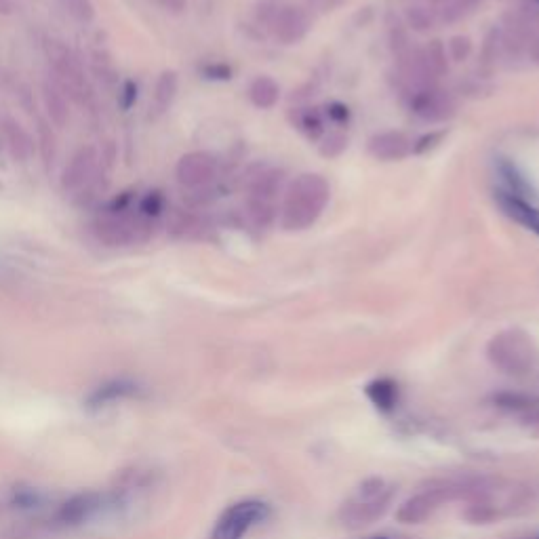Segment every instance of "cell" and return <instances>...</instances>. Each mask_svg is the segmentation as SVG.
Instances as JSON below:
<instances>
[{
	"label": "cell",
	"mask_w": 539,
	"mask_h": 539,
	"mask_svg": "<svg viewBox=\"0 0 539 539\" xmlns=\"http://www.w3.org/2000/svg\"><path fill=\"white\" fill-rule=\"evenodd\" d=\"M470 483H438L432 485L424 491H419L417 495H413L409 502L403 504V508L398 510V518H401L403 523H422L426 518H430L438 508H441L449 499L455 497H464L468 491Z\"/></svg>",
	"instance_id": "8"
},
{
	"label": "cell",
	"mask_w": 539,
	"mask_h": 539,
	"mask_svg": "<svg viewBox=\"0 0 539 539\" xmlns=\"http://www.w3.org/2000/svg\"><path fill=\"white\" fill-rule=\"evenodd\" d=\"M45 53L53 74L51 81L74 102L89 104L91 89L76 53L62 41H55V38H49L45 43Z\"/></svg>",
	"instance_id": "6"
},
{
	"label": "cell",
	"mask_w": 539,
	"mask_h": 539,
	"mask_svg": "<svg viewBox=\"0 0 539 539\" xmlns=\"http://www.w3.org/2000/svg\"><path fill=\"white\" fill-rule=\"evenodd\" d=\"M139 392L137 384L129 382V379H112V382L99 386L91 396H89V407L93 409H102L108 405H114L118 401H125V398H131Z\"/></svg>",
	"instance_id": "18"
},
{
	"label": "cell",
	"mask_w": 539,
	"mask_h": 539,
	"mask_svg": "<svg viewBox=\"0 0 539 539\" xmlns=\"http://www.w3.org/2000/svg\"><path fill=\"white\" fill-rule=\"evenodd\" d=\"M327 114L333 118L335 123H348V118H350V112L344 104H331L327 106Z\"/></svg>",
	"instance_id": "34"
},
{
	"label": "cell",
	"mask_w": 539,
	"mask_h": 539,
	"mask_svg": "<svg viewBox=\"0 0 539 539\" xmlns=\"http://www.w3.org/2000/svg\"><path fill=\"white\" fill-rule=\"evenodd\" d=\"M508 405H512V407H516V409H525V411H529L533 417L539 419V401H518V398H510V403H508Z\"/></svg>",
	"instance_id": "36"
},
{
	"label": "cell",
	"mask_w": 539,
	"mask_h": 539,
	"mask_svg": "<svg viewBox=\"0 0 539 539\" xmlns=\"http://www.w3.org/2000/svg\"><path fill=\"white\" fill-rule=\"evenodd\" d=\"M177 89H179L177 72L165 70L161 76H158L156 87H154V95H152V102H150V114H148L152 118V121H156V118H161L163 114L169 112V108L175 102Z\"/></svg>",
	"instance_id": "17"
},
{
	"label": "cell",
	"mask_w": 539,
	"mask_h": 539,
	"mask_svg": "<svg viewBox=\"0 0 539 539\" xmlns=\"http://www.w3.org/2000/svg\"><path fill=\"white\" fill-rule=\"evenodd\" d=\"M411 108L417 116H422L424 121H430V123L447 121L449 116L455 114L453 99L445 91H438L436 87L413 93Z\"/></svg>",
	"instance_id": "13"
},
{
	"label": "cell",
	"mask_w": 539,
	"mask_h": 539,
	"mask_svg": "<svg viewBox=\"0 0 539 539\" xmlns=\"http://www.w3.org/2000/svg\"><path fill=\"white\" fill-rule=\"evenodd\" d=\"M531 3H533L535 7H539V0H531Z\"/></svg>",
	"instance_id": "39"
},
{
	"label": "cell",
	"mask_w": 539,
	"mask_h": 539,
	"mask_svg": "<svg viewBox=\"0 0 539 539\" xmlns=\"http://www.w3.org/2000/svg\"><path fill=\"white\" fill-rule=\"evenodd\" d=\"M487 354L497 369L510 375H527L539 361V352L533 339L521 329H510L495 335L487 348Z\"/></svg>",
	"instance_id": "5"
},
{
	"label": "cell",
	"mask_w": 539,
	"mask_h": 539,
	"mask_svg": "<svg viewBox=\"0 0 539 539\" xmlns=\"http://www.w3.org/2000/svg\"><path fill=\"white\" fill-rule=\"evenodd\" d=\"M0 13H11V0H0Z\"/></svg>",
	"instance_id": "37"
},
{
	"label": "cell",
	"mask_w": 539,
	"mask_h": 539,
	"mask_svg": "<svg viewBox=\"0 0 539 539\" xmlns=\"http://www.w3.org/2000/svg\"><path fill=\"white\" fill-rule=\"evenodd\" d=\"M344 150H346V137L342 133H331L325 139V144L321 146V152L325 156H337V154H342Z\"/></svg>",
	"instance_id": "31"
},
{
	"label": "cell",
	"mask_w": 539,
	"mask_h": 539,
	"mask_svg": "<svg viewBox=\"0 0 539 539\" xmlns=\"http://www.w3.org/2000/svg\"><path fill=\"white\" fill-rule=\"evenodd\" d=\"M369 539H409V537H394V535H375Z\"/></svg>",
	"instance_id": "38"
},
{
	"label": "cell",
	"mask_w": 539,
	"mask_h": 539,
	"mask_svg": "<svg viewBox=\"0 0 539 539\" xmlns=\"http://www.w3.org/2000/svg\"><path fill=\"white\" fill-rule=\"evenodd\" d=\"M97 161L99 158H97L95 146H83L81 150H78L64 169V175H62L64 190L78 192L87 188L93 182V175L97 171Z\"/></svg>",
	"instance_id": "12"
},
{
	"label": "cell",
	"mask_w": 539,
	"mask_h": 539,
	"mask_svg": "<svg viewBox=\"0 0 539 539\" xmlns=\"http://www.w3.org/2000/svg\"><path fill=\"white\" fill-rule=\"evenodd\" d=\"M392 499V487L382 478H369L363 485H358L346 502L339 508V521L344 527L361 529L375 523L382 516Z\"/></svg>",
	"instance_id": "4"
},
{
	"label": "cell",
	"mask_w": 539,
	"mask_h": 539,
	"mask_svg": "<svg viewBox=\"0 0 539 539\" xmlns=\"http://www.w3.org/2000/svg\"><path fill=\"white\" fill-rule=\"evenodd\" d=\"M154 3L169 13H182L186 9V0H154Z\"/></svg>",
	"instance_id": "35"
},
{
	"label": "cell",
	"mask_w": 539,
	"mask_h": 539,
	"mask_svg": "<svg viewBox=\"0 0 539 539\" xmlns=\"http://www.w3.org/2000/svg\"><path fill=\"white\" fill-rule=\"evenodd\" d=\"M59 5H62L66 13L81 24H91L95 19V7L91 0H59Z\"/></svg>",
	"instance_id": "24"
},
{
	"label": "cell",
	"mask_w": 539,
	"mask_h": 539,
	"mask_svg": "<svg viewBox=\"0 0 539 539\" xmlns=\"http://www.w3.org/2000/svg\"><path fill=\"white\" fill-rule=\"evenodd\" d=\"M466 495L470 497L468 516L474 521H495L508 516L527 504V489L506 481H481L470 483Z\"/></svg>",
	"instance_id": "3"
},
{
	"label": "cell",
	"mask_w": 539,
	"mask_h": 539,
	"mask_svg": "<svg viewBox=\"0 0 539 539\" xmlns=\"http://www.w3.org/2000/svg\"><path fill=\"white\" fill-rule=\"evenodd\" d=\"M203 74L205 78H211V81H228L232 76V70L226 64H209L203 68Z\"/></svg>",
	"instance_id": "33"
},
{
	"label": "cell",
	"mask_w": 539,
	"mask_h": 539,
	"mask_svg": "<svg viewBox=\"0 0 539 539\" xmlns=\"http://www.w3.org/2000/svg\"><path fill=\"white\" fill-rule=\"evenodd\" d=\"M0 139H3L7 152L17 163H26L34 152L32 137L13 118H3V123H0Z\"/></svg>",
	"instance_id": "14"
},
{
	"label": "cell",
	"mask_w": 539,
	"mask_h": 539,
	"mask_svg": "<svg viewBox=\"0 0 539 539\" xmlns=\"http://www.w3.org/2000/svg\"><path fill=\"white\" fill-rule=\"evenodd\" d=\"M38 144H41V154H43V161L47 167L53 165L55 161V154H57V144H55V135L49 127L47 121H38Z\"/></svg>",
	"instance_id": "25"
},
{
	"label": "cell",
	"mask_w": 539,
	"mask_h": 539,
	"mask_svg": "<svg viewBox=\"0 0 539 539\" xmlns=\"http://www.w3.org/2000/svg\"><path fill=\"white\" fill-rule=\"evenodd\" d=\"M495 201L499 203V207L504 209V213L508 217L514 219V222L523 224L527 230H531V232H535L539 236V209L537 207L527 203L525 198L508 194L504 190L495 192Z\"/></svg>",
	"instance_id": "15"
},
{
	"label": "cell",
	"mask_w": 539,
	"mask_h": 539,
	"mask_svg": "<svg viewBox=\"0 0 539 539\" xmlns=\"http://www.w3.org/2000/svg\"><path fill=\"white\" fill-rule=\"evenodd\" d=\"M165 205H167V201H165L163 192H158V190L148 192L142 201H139V215L146 217V219H156L165 211Z\"/></svg>",
	"instance_id": "26"
},
{
	"label": "cell",
	"mask_w": 539,
	"mask_h": 539,
	"mask_svg": "<svg viewBox=\"0 0 539 539\" xmlns=\"http://www.w3.org/2000/svg\"><path fill=\"white\" fill-rule=\"evenodd\" d=\"M43 99H45V108H47V114H49V121L55 127H66L68 121H70L68 95L62 89H59L53 81H45Z\"/></svg>",
	"instance_id": "19"
},
{
	"label": "cell",
	"mask_w": 539,
	"mask_h": 539,
	"mask_svg": "<svg viewBox=\"0 0 539 539\" xmlns=\"http://www.w3.org/2000/svg\"><path fill=\"white\" fill-rule=\"evenodd\" d=\"M369 152L377 161H401L411 152V142L398 131H386L371 137Z\"/></svg>",
	"instance_id": "16"
},
{
	"label": "cell",
	"mask_w": 539,
	"mask_h": 539,
	"mask_svg": "<svg viewBox=\"0 0 539 539\" xmlns=\"http://www.w3.org/2000/svg\"><path fill=\"white\" fill-rule=\"evenodd\" d=\"M407 22L413 30L417 32H426L434 26V15L426 7H409L407 9Z\"/></svg>",
	"instance_id": "27"
},
{
	"label": "cell",
	"mask_w": 539,
	"mask_h": 539,
	"mask_svg": "<svg viewBox=\"0 0 539 539\" xmlns=\"http://www.w3.org/2000/svg\"><path fill=\"white\" fill-rule=\"evenodd\" d=\"M367 394L371 401L379 407V409H392L394 403H396V396H398V390L396 386L390 382V379H377V382H373L369 388H367Z\"/></svg>",
	"instance_id": "22"
},
{
	"label": "cell",
	"mask_w": 539,
	"mask_h": 539,
	"mask_svg": "<svg viewBox=\"0 0 539 539\" xmlns=\"http://www.w3.org/2000/svg\"><path fill=\"white\" fill-rule=\"evenodd\" d=\"M175 175H177V182L184 188H190V190L205 188L217 177L215 156L207 152L184 154L175 167Z\"/></svg>",
	"instance_id": "10"
},
{
	"label": "cell",
	"mask_w": 539,
	"mask_h": 539,
	"mask_svg": "<svg viewBox=\"0 0 539 539\" xmlns=\"http://www.w3.org/2000/svg\"><path fill=\"white\" fill-rule=\"evenodd\" d=\"M72 531V493L24 483L0 487V539H51Z\"/></svg>",
	"instance_id": "1"
},
{
	"label": "cell",
	"mask_w": 539,
	"mask_h": 539,
	"mask_svg": "<svg viewBox=\"0 0 539 539\" xmlns=\"http://www.w3.org/2000/svg\"><path fill=\"white\" fill-rule=\"evenodd\" d=\"M270 26L278 41H281L283 45H293L302 41V38L308 34L310 22L304 9L293 7V5H278V9L274 11L270 19Z\"/></svg>",
	"instance_id": "11"
},
{
	"label": "cell",
	"mask_w": 539,
	"mask_h": 539,
	"mask_svg": "<svg viewBox=\"0 0 539 539\" xmlns=\"http://www.w3.org/2000/svg\"><path fill=\"white\" fill-rule=\"evenodd\" d=\"M297 127L302 129L308 137L316 139L318 135L323 133V121H321V116H318L316 112L312 110H306V112H299L297 116Z\"/></svg>",
	"instance_id": "28"
},
{
	"label": "cell",
	"mask_w": 539,
	"mask_h": 539,
	"mask_svg": "<svg viewBox=\"0 0 539 539\" xmlns=\"http://www.w3.org/2000/svg\"><path fill=\"white\" fill-rule=\"evenodd\" d=\"M329 203V184L321 175H299L289 186L283 205V226L287 230L310 228Z\"/></svg>",
	"instance_id": "2"
},
{
	"label": "cell",
	"mask_w": 539,
	"mask_h": 539,
	"mask_svg": "<svg viewBox=\"0 0 539 539\" xmlns=\"http://www.w3.org/2000/svg\"><path fill=\"white\" fill-rule=\"evenodd\" d=\"M270 508L255 499L232 504L222 516L217 518L211 539H243L255 525L264 523Z\"/></svg>",
	"instance_id": "9"
},
{
	"label": "cell",
	"mask_w": 539,
	"mask_h": 539,
	"mask_svg": "<svg viewBox=\"0 0 539 539\" xmlns=\"http://www.w3.org/2000/svg\"><path fill=\"white\" fill-rule=\"evenodd\" d=\"M152 219L142 215H129L127 211H108L99 213L93 222V232L106 247H125L137 241H144L150 234Z\"/></svg>",
	"instance_id": "7"
},
{
	"label": "cell",
	"mask_w": 539,
	"mask_h": 539,
	"mask_svg": "<svg viewBox=\"0 0 539 539\" xmlns=\"http://www.w3.org/2000/svg\"><path fill=\"white\" fill-rule=\"evenodd\" d=\"M443 137H445V131H434L430 135H424L422 139H417V142L411 146V152L415 154H424L428 150H434L438 144L443 142Z\"/></svg>",
	"instance_id": "30"
},
{
	"label": "cell",
	"mask_w": 539,
	"mask_h": 539,
	"mask_svg": "<svg viewBox=\"0 0 539 539\" xmlns=\"http://www.w3.org/2000/svg\"><path fill=\"white\" fill-rule=\"evenodd\" d=\"M472 53V43L468 36H455L451 38L449 43V55L451 59H455V62H464V59H468Z\"/></svg>",
	"instance_id": "29"
},
{
	"label": "cell",
	"mask_w": 539,
	"mask_h": 539,
	"mask_svg": "<svg viewBox=\"0 0 539 539\" xmlns=\"http://www.w3.org/2000/svg\"><path fill=\"white\" fill-rule=\"evenodd\" d=\"M137 102V83L135 81H125L121 93H118V104L123 110H131Z\"/></svg>",
	"instance_id": "32"
},
{
	"label": "cell",
	"mask_w": 539,
	"mask_h": 539,
	"mask_svg": "<svg viewBox=\"0 0 539 539\" xmlns=\"http://www.w3.org/2000/svg\"><path fill=\"white\" fill-rule=\"evenodd\" d=\"M278 97H281V89L272 81L270 76H257L249 87V99L255 108L270 110L276 106Z\"/></svg>",
	"instance_id": "21"
},
{
	"label": "cell",
	"mask_w": 539,
	"mask_h": 539,
	"mask_svg": "<svg viewBox=\"0 0 539 539\" xmlns=\"http://www.w3.org/2000/svg\"><path fill=\"white\" fill-rule=\"evenodd\" d=\"M278 188H281V173L274 169H262L249 179V198L272 203L274 196L278 194Z\"/></svg>",
	"instance_id": "20"
},
{
	"label": "cell",
	"mask_w": 539,
	"mask_h": 539,
	"mask_svg": "<svg viewBox=\"0 0 539 539\" xmlns=\"http://www.w3.org/2000/svg\"><path fill=\"white\" fill-rule=\"evenodd\" d=\"M422 55L426 59V64L430 68V72L438 78L443 76L447 70H449V64H447V49L441 41H432L426 49H422Z\"/></svg>",
	"instance_id": "23"
}]
</instances>
